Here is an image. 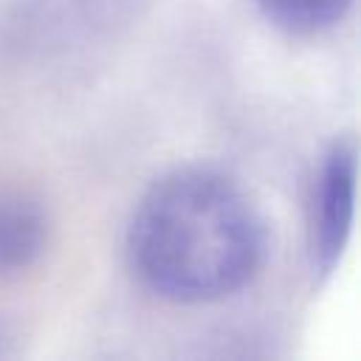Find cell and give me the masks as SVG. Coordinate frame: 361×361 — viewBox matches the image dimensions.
<instances>
[{"label": "cell", "mask_w": 361, "mask_h": 361, "mask_svg": "<svg viewBox=\"0 0 361 361\" xmlns=\"http://www.w3.org/2000/svg\"><path fill=\"white\" fill-rule=\"evenodd\" d=\"M133 276L158 299L212 305L259 274L265 223L248 192L214 166H178L135 203L127 226Z\"/></svg>", "instance_id": "6da1fadb"}, {"label": "cell", "mask_w": 361, "mask_h": 361, "mask_svg": "<svg viewBox=\"0 0 361 361\" xmlns=\"http://www.w3.org/2000/svg\"><path fill=\"white\" fill-rule=\"evenodd\" d=\"M259 14L290 37H316L336 28L355 0H254Z\"/></svg>", "instance_id": "277c9868"}, {"label": "cell", "mask_w": 361, "mask_h": 361, "mask_svg": "<svg viewBox=\"0 0 361 361\" xmlns=\"http://www.w3.org/2000/svg\"><path fill=\"white\" fill-rule=\"evenodd\" d=\"M48 243V217L42 206L20 192L0 195V276L28 271Z\"/></svg>", "instance_id": "3957f363"}, {"label": "cell", "mask_w": 361, "mask_h": 361, "mask_svg": "<svg viewBox=\"0 0 361 361\" xmlns=\"http://www.w3.org/2000/svg\"><path fill=\"white\" fill-rule=\"evenodd\" d=\"M355 178H358V149L355 138H336L319 161L310 195V268L319 282H324L341 262L355 214Z\"/></svg>", "instance_id": "7a4b0ae2"}]
</instances>
